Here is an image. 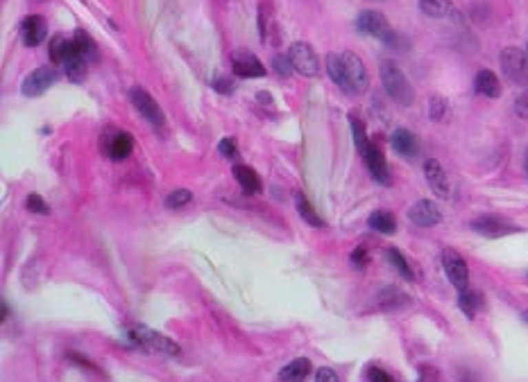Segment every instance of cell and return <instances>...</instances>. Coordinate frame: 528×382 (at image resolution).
Returning a JSON list of instances; mask_svg holds the SVG:
<instances>
[{"label":"cell","mask_w":528,"mask_h":382,"mask_svg":"<svg viewBox=\"0 0 528 382\" xmlns=\"http://www.w3.org/2000/svg\"><path fill=\"white\" fill-rule=\"evenodd\" d=\"M442 267H445L449 283H452L458 292L469 290V269L461 254L454 251V249H445V251H442Z\"/></svg>","instance_id":"obj_9"},{"label":"cell","mask_w":528,"mask_h":382,"mask_svg":"<svg viewBox=\"0 0 528 382\" xmlns=\"http://www.w3.org/2000/svg\"><path fill=\"white\" fill-rule=\"evenodd\" d=\"M191 190H186V188H177V190H173L166 197V206L168 208H173V210H177V208H182V206H186L191 201Z\"/></svg>","instance_id":"obj_30"},{"label":"cell","mask_w":528,"mask_h":382,"mask_svg":"<svg viewBox=\"0 0 528 382\" xmlns=\"http://www.w3.org/2000/svg\"><path fill=\"white\" fill-rule=\"evenodd\" d=\"M419 10L431 19H449L456 14L452 0H419Z\"/></svg>","instance_id":"obj_22"},{"label":"cell","mask_w":528,"mask_h":382,"mask_svg":"<svg viewBox=\"0 0 528 382\" xmlns=\"http://www.w3.org/2000/svg\"><path fill=\"white\" fill-rule=\"evenodd\" d=\"M315 382H340L338 373L329 369V366H322V369L315 371Z\"/></svg>","instance_id":"obj_36"},{"label":"cell","mask_w":528,"mask_h":382,"mask_svg":"<svg viewBox=\"0 0 528 382\" xmlns=\"http://www.w3.org/2000/svg\"><path fill=\"white\" fill-rule=\"evenodd\" d=\"M7 315H10V310H7V303H3V319H7Z\"/></svg>","instance_id":"obj_41"},{"label":"cell","mask_w":528,"mask_h":382,"mask_svg":"<svg viewBox=\"0 0 528 382\" xmlns=\"http://www.w3.org/2000/svg\"><path fill=\"white\" fill-rule=\"evenodd\" d=\"M73 43H75V50H77V54L80 57H84L91 64V61H98V45H96V41L91 38V34L87 32V30H75V34H73Z\"/></svg>","instance_id":"obj_20"},{"label":"cell","mask_w":528,"mask_h":382,"mask_svg":"<svg viewBox=\"0 0 528 382\" xmlns=\"http://www.w3.org/2000/svg\"><path fill=\"white\" fill-rule=\"evenodd\" d=\"M211 87L218 91V93H224V95H229V93H234V84H231L227 77H215V80L211 82Z\"/></svg>","instance_id":"obj_37"},{"label":"cell","mask_w":528,"mask_h":382,"mask_svg":"<svg viewBox=\"0 0 528 382\" xmlns=\"http://www.w3.org/2000/svg\"><path fill=\"white\" fill-rule=\"evenodd\" d=\"M25 206H28L30 213H36V215H48L50 213V206L45 204V201L41 199V194H36V192L30 194L28 201H25Z\"/></svg>","instance_id":"obj_32"},{"label":"cell","mask_w":528,"mask_h":382,"mask_svg":"<svg viewBox=\"0 0 528 382\" xmlns=\"http://www.w3.org/2000/svg\"><path fill=\"white\" fill-rule=\"evenodd\" d=\"M295 206H297V213H299V217H302V220H304L306 224L315 226V229H322V226H324V220H322L320 215H317V210L310 206V201H308L302 192L295 194Z\"/></svg>","instance_id":"obj_24"},{"label":"cell","mask_w":528,"mask_h":382,"mask_svg":"<svg viewBox=\"0 0 528 382\" xmlns=\"http://www.w3.org/2000/svg\"><path fill=\"white\" fill-rule=\"evenodd\" d=\"M288 57H291V64L295 68V73L304 75V77H317L320 75V57L315 54V50L310 48L308 43L304 41H297L293 43L288 48Z\"/></svg>","instance_id":"obj_6"},{"label":"cell","mask_w":528,"mask_h":382,"mask_svg":"<svg viewBox=\"0 0 528 382\" xmlns=\"http://www.w3.org/2000/svg\"><path fill=\"white\" fill-rule=\"evenodd\" d=\"M408 220L417 226H436L442 222V213L431 199H419L408 210Z\"/></svg>","instance_id":"obj_14"},{"label":"cell","mask_w":528,"mask_h":382,"mask_svg":"<svg viewBox=\"0 0 528 382\" xmlns=\"http://www.w3.org/2000/svg\"><path fill=\"white\" fill-rule=\"evenodd\" d=\"M64 68H66V77H68V80L75 82V84H80V82L87 80L89 61L84 59V57H80V54H73V57L64 64Z\"/></svg>","instance_id":"obj_26"},{"label":"cell","mask_w":528,"mask_h":382,"mask_svg":"<svg viewBox=\"0 0 528 382\" xmlns=\"http://www.w3.org/2000/svg\"><path fill=\"white\" fill-rule=\"evenodd\" d=\"M131 150H134V140H131V136L125 134V131H120V134H116V136L112 138V143H109V154H112L114 161L127 159L129 154H131Z\"/></svg>","instance_id":"obj_25"},{"label":"cell","mask_w":528,"mask_h":382,"mask_svg":"<svg viewBox=\"0 0 528 382\" xmlns=\"http://www.w3.org/2000/svg\"><path fill=\"white\" fill-rule=\"evenodd\" d=\"M390 143H392V150L397 152L399 157H406V159L415 157L417 150H419L415 134L413 131H408V129H394Z\"/></svg>","instance_id":"obj_17"},{"label":"cell","mask_w":528,"mask_h":382,"mask_svg":"<svg viewBox=\"0 0 528 382\" xmlns=\"http://www.w3.org/2000/svg\"><path fill=\"white\" fill-rule=\"evenodd\" d=\"M526 172H528V161H526Z\"/></svg>","instance_id":"obj_42"},{"label":"cell","mask_w":528,"mask_h":382,"mask_svg":"<svg viewBox=\"0 0 528 382\" xmlns=\"http://www.w3.org/2000/svg\"><path fill=\"white\" fill-rule=\"evenodd\" d=\"M515 111H517V115H522V118H528V93H526V95H522V98H517Z\"/></svg>","instance_id":"obj_39"},{"label":"cell","mask_w":528,"mask_h":382,"mask_svg":"<svg viewBox=\"0 0 528 382\" xmlns=\"http://www.w3.org/2000/svg\"><path fill=\"white\" fill-rule=\"evenodd\" d=\"M349 260H352V265L356 269H363L365 265L370 262V254H368V249L365 247H356L354 251H352V256H349Z\"/></svg>","instance_id":"obj_35"},{"label":"cell","mask_w":528,"mask_h":382,"mask_svg":"<svg viewBox=\"0 0 528 382\" xmlns=\"http://www.w3.org/2000/svg\"><path fill=\"white\" fill-rule=\"evenodd\" d=\"M273 66H275V73L279 77H291L295 73L288 54H275V57H273Z\"/></svg>","instance_id":"obj_31"},{"label":"cell","mask_w":528,"mask_h":382,"mask_svg":"<svg viewBox=\"0 0 528 382\" xmlns=\"http://www.w3.org/2000/svg\"><path fill=\"white\" fill-rule=\"evenodd\" d=\"M381 82H383V89L386 93L390 95L394 102H399L401 106H410L415 102V91L410 87L408 77L403 75V70L394 64V61H381Z\"/></svg>","instance_id":"obj_3"},{"label":"cell","mask_w":528,"mask_h":382,"mask_svg":"<svg viewBox=\"0 0 528 382\" xmlns=\"http://www.w3.org/2000/svg\"><path fill=\"white\" fill-rule=\"evenodd\" d=\"M501 68L510 82L528 89V54L522 48H506L501 52Z\"/></svg>","instance_id":"obj_8"},{"label":"cell","mask_w":528,"mask_h":382,"mask_svg":"<svg viewBox=\"0 0 528 382\" xmlns=\"http://www.w3.org/2000/svg\"><path fill=\"white\" fill-rule=\"evenodd\" d=\"M356 27H359L363 34L374 36V38H379V41H383L388 45L397 43V32H394L392 25L388 23V19L383 16L381 12H374V10L361 12L359 19H356Z\"/></svg>","instance_id":"obj_4"},{"label":"cell","mask_w":528,"mask_h":382,"mask_svg":"<svg viewBox=\"0 0 528 382\" xmlns=\"http://www.w3.org/2000/svg\"><path fill=\"white\" fill-rule=\"evenodd\" d=\"M458 306H461V310L469 319H474L476 308H478V296L474 292H469V290H465V292H461V296H458Z\"/></svg>","instance_id":"obj_29"},{"label":"cell","mask_w":528,"mask_h":382,"mask_svg":"<svg viewBox=\"0 0 528 382\" xmlns=\"http://www.w3.org/2000/svg\"><path fill=\"white\" fill-rule=\"evenodd\" d=\"M127 337L131 344H136L145 353H157V355H180L182 348L177 341H173L166 335H161L157 330L147 328V326H129L127 328Z\"/></svg>","instance_id":"obj_2"},{"label":"cell","mask_w":528,"mask_h":382,"mask_svg":"<svg viewBox=\"0 0 528 382\" xmlns=\"http://www.w3.org/2000/svg\"><path fill=\"white\" fill-rule=\"evenodd\" d=\"M370 380L372 382H392L390 376H388L383 369H377V366H372L370 369Z\"/></svg>","instance_id":"obj_38"},{"label":"cell","mask_w":528,"mask_h":382,"mask_svg":"<svg viewBox=\"0 0 528 382\" xmlns=\"http://www.w3.org/2000/svg\"><path fill=\"white\" fill-rule=\"evenodd\" d=\"M218 152L222 154L224 159H236V157H238V147H236V140L231 138V136L222 138V140H220V145H218Z\"/></svg>","instance_id":"obj_34"},{"label":"cell","mask_w":528,"mask_h":382,"mask_svg":"<svg viewBox=\"0 0 528 382\" xmlns=\"http://www.w3.org/2000/svg\"><path fill=\"white\" fill-rule=\"evenodd\" d=\"M310 371H313L310 360H306V357H297V360H293L291 364H286L284 369L279 371V378H282V382H306Z\"/></svg>","instance_id":"obj_18"},{"label":"cell","mask_w":528,"mask_h":382,"mask_svg":"<svg viewBox=\"0 0 528 382\" xmlns=\"http://www.w3.org/2000/svg\"><path fill=\"white\" fill-rule=\"evenodd\" d=\"M59 77H61V73L57 70V66H41V68L32 70V73L23 80V87H21L23 95H28V98L43 95L45 91L52 89L59 82Z\"/></svg>","instance_id":"obj_7"},{"label":"cell","mask_w":528,"mask_h":382,"mask_svg":"<svg viewBox=\"0 0 528 382\" xmlns=\"http://www.w3.org/2000/svg\"><path fill=\"white\" fill-rule=\"evenodd\" d=\"M343 57V66H345V77H347V93H365L370 87V75H368V68H365L363 59L359 54L354 52H340Z\"/></svg>","instance_id":"obj_5"},{"label":"cell","mask_w":528,"mask_h":382,"mask_svg":"<svg viewBox=\"0 0 528 382\" xmlns=\"http://www.w3.org/2000/svg\"><path fill=\"white\" fill-rule=\"evenodd\" d=\"M77 54L75 50V43L73 38H66L64 34H57L50 38V45H48V57L52 61V66H64L68 59Z\"/></svg>","instance_id":"obj_16"},{"label":"cell","mask_w":528,"mask_h":382,"mask_svg":"<svg viewBox=\"0 0 528 382\" xmlns=\"http://www.w3.org/2000/svg\"><path fill=\"white\" fill-rule=\"evenodd\" d=\"M388 258H390L392 267L397 269L403 278H406V280H415L413 269H410V265H408V260H406V258H403V254H401V251H397V249H390V251H388Z\"/></svg>","instance_id":"obj_28"},{"label":"cell","mask_w":528,"mask_h":382,"mask_svg":"<svg viewBox=\"0 0 528 382\" xmlns=\"http://www.w3.org/2000/svg\"><path fill=\"white\" fill-rule=\"evenodd\" d=\"M129 100H131V104H134L136 111L141 113L143 118L152 124V127H164V124H166V115H164V111H161L159 102L143 87H134V89H131L129 91Z\"/></svg>","instance_id":"obj_10"},{"label":"cell","mask_w":528,"mask_h":382,"mask_svg":"<svg viewBox=\"0 0 528 382\" xmlns=\"http://www.w3.org/2000/svg\"><path fill=\"white\" fill-rule=\"evenodd\" d=\"M424 177H426V183L431 186V190L436 192V197L449 199V194H452V183H449L445 168H442L436 159L424 161Z\"/></svg>","instance_id":"obj_13"},{"label":"cell","mask_w":528,"mask_h":382,"mask_svg":"<svg viewBox=\"0 0 528 382\" xmlns=\"http://www.w3.org/2000/svg\"><path fill=\"white\" fill-rule=\"evenodd\" d=\"M472 229L476 231L478 236L501 238V236H508L512 231H517V226H512L508 220H503L499 215H481L476 220H472Z\"/></svg>","instance_id":"obj_12"},{"label":"cell","mask_w":528,"mask_h":382,"mask_svg":"<svg viewBox=\"0 0 528 382\" xmlns=\"http://www.w3.org/2000/svg\"><path fill=\"white\" fill-rule=\"evenodd\" d=\"M234 177H236V181L240 183V188H243L245 192L259 194L263 190V183H261L259 175H256L250 166H236L234 168Z\"/></svg>","instance_id":"obj_21"},{"label":"cell","mask_w":528,"mask_h":382,"mask_svg":"<svg viewBox=\"0 0 528 382\" xmlns=\"http://www.w3.org/2000/svg\"><path fill=\"white\" fill-rule=\"evenodd\" d=\"M327 73L331 75V80L338 84L340 89L347 91V77H345V66H343V57L336 52L327 54Z\"/></svg>","instance_id":"obj_27"},{"label":"cell","mask_w":528,"mask_h":382,"mask_svg":"<svg viewBox=\"0 0 528 382\" xmlns=\"http://www.w3.org/2000/svg\"><path fill=\"white\" fill-rule=\"evenodd\" d=\"M474 89H476L478 95H485V98H499L501 95V84H499V77H496L492 70H481L474 80Z\"/></svg>","instance_id":"obj_19"},{"label":"cell","mask_w":528,"mask_h":382,"mask_svg":"<svg viewBox=\"0 0 528 382\" xmlns=\"http://www.w3.org/2000/svg\"><path fill=\"white\" fill-rule=\"evenodd\" d=\"M256 98H259L263 104H270V102H273V95H268V93H263V91H261V93H259V95H256Z\"/></svg>","instance_id":"obj_40"},{"label":"cell","mask_w":528,"mask_h":382,"mask_svg":"<svg viewBox=\"0 0 528 382\" xmlns=\"http://www.w3.org/2000/svg\"><path fill=\"white\" fill-rule=\"evenodd\" d=\"M21 34H23L25 45L34 48V45L43 43V38L48 36V23H45L43 16H39V14H32V16H28L25 21H23Z\"/></svg>","instance_id":"obj_15"},{"label":"cell","mask_w":528,"mask_h":382,"mask_svg":"<svg viewBox=\"0 0 528 382\" xmlns=\"http://www.w3.org/2000/svg\"><path fill=\"white\" fill-rule=\"evenodd\" d=\"M368 224L370 229H374L377 233H383V236H392L397 231V220H394L392 213L388 210H374L370 217H368Z\"/></svg>","instance_id":"obj_23"},{"label":"cell","mask_w":528,"mask_h":382,"mask_svg":"<svg viewBox=\"0 0 528 382\" xmlns=\"http://www.w3.org/2000/svg\"><path fill=\"white\" fill-rule=\"evenodd\" d=\"M231 70L234 75L243 77V80H252V77H263L266 75V66L261 64V59L252 54L250 50H236L231 54Z\"/></svg>","instance_id":"obj_11"},{"label":"cell","mask_w":528,"mask_h":382,"mask_svg":"<svg viewBox=\"0 0 528 382\" xmlns=\"http://www.w3.org/2000/svg\"><path fill=\"white\" fill-rule=\"evenodd\" d=\"M349 122H352L354 143H356V147H359V152H361V157L365 161V166H368V170H370L372 179L379 181V183H383V186H390L392 183V177H390V170H388V163H386L383 152L379 150V147L368 138L365 124L359 118H356V115H349Z\"/></svg>","instance_id":"obj_1"},{"label":"cell","mask_w":528,"mask_h":382,"mask_svg":"<svg viewBox=\"0 0 528 382\" xmlns=\"http://www.w3.org/2000/svg\"><path fill=\"white\" fill-rule=\"evenodd\" d=\"M445 113H447V102L442 98H431V104H429V115H431V120H442L445 118Z\"/></svg>","instance_id":"obj_33"}]
</instances>
